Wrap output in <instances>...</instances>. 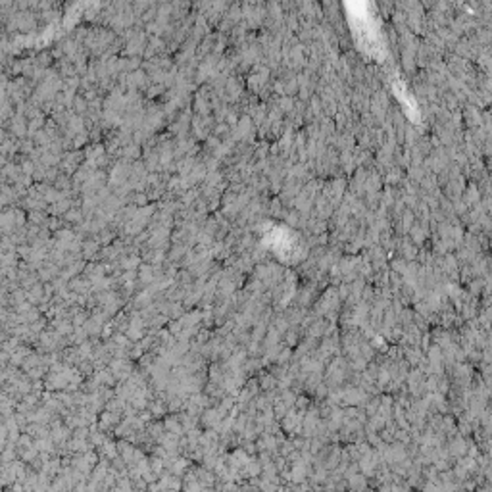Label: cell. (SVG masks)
<instances>
[{"mask_svg":"<svg viewBox=\"0 0 492 492\" xmlns=\"http://www.w3.org/2000/svg\"><path fill=\"white\" fill-rule=\"evenodd\" d=\"M2 492H14V491H12V489H8V487H6V489H2Z\"/></svg>","mask_w":492,"mask_h":492,"instance_id":"1","label":"cell"}]
</instances>
